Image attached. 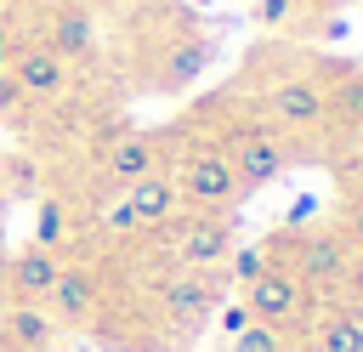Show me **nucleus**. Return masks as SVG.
Instances as JSON below:
<instances>
[{
    "instance_id": "obj_1",
    "label": "nucleus",
    "mask_w": 363,
    "mask_h": 352,
    "mask_svg": "<svg viewBox=\"0 0 363 352\" xmlns=\"http://www.w3.org/2000/svg\"><path fill=\"white\" fill-rule=\"evenodd\" d=\"M170 182H176V199L182 210H204V216H233L244 204L238 193V176L227 165V136H210V142H187V153L176 148V159H164Z\"/></svg>"
},
{
    "instance_id": "obj_2",
    "label": "nucleus",
    "mask_w": 363,
    "mask_h": 352,
    "mask_svg": "<svg viewBox=\"0 0 363 352\" xmlns=\"http://www.w3.org/2000/svg\"><path fill=\"white\" fill-rule=\"evenodd\" d=\"M261 125L278 131L284 142H301V136H323L329 131V102H323V79L312 68H295L284 62L267 85H261Z\"/></svg>"
},
{
    "instance_id": "obj_3",
    "label": "nucleus",
    "mask_w": 363,
    "mask_h": 352,
    "mask_svg": "<svg viewBox=\"0 0 363 352\" xmlns=\"http://www.w3.org/2000/svg\"><path fill=\"white\" fill-rule=\"evenodd\" d=\"M267 261L289 267L312 295H329L335 278L346 273L352 250L335 227H284V233H267Z\"/></svg>"
},
{
    "instance_id": "obj_4",
    "label": "nucleus",
    "mask_w": 363,
    "mask_h": 352,
    "mask_svg": "<svg viewBox=\"0 0 363 352\" xmlns=\"http://www.w3.org/2000/svg\"><path fill=\"white\" fill-rule=\"evenodd\" d=\"M159 244L170 255V267L182 273H216L233 255V216H204V210H182L170 221H159Z\"/></svg>"
},
{
    "instance_id": "obj_5",
    "label": "nucleus",
    "mask_w": 363,
    "mask_h": 352,
    "mask_svg": "<svg viewBox=\"0 0 363 352\" xmlns=\"http://www.w3.org/2000/svg\"><path fill=\"white\" fill-rule=\"evenodd\" d=\"M244 312L267 329H306V318L318 312V295L278 261H267L250 284H244Z\"/></svg>"
},
{
    "instance_id": "obj_6",
    "label": "nucleus",
    "mask_w": 363,
    "mask_h": 352,
    "mask_svg": "<svg viewBox=\"0 0 363 352\" xmlns=\"http://www.w3.org/2000/svg\"><path fill=\"white\" fill-rule=\"evenodd\" d=\"M227 165H233V176H238V193L250 199L255 187H267V182L284 176V165H289V142H284L278 131H267L261 119H250V125L227 131Z\"/></svg>"
},
{
    "instance_id": "obj_7",
    "label": "nucleus",
    "mask_w": 363,
    "mask_h": 352,
    "mask_svg": "<svg viewBox=\"0 0 363 352\" xmlns=\"http://www.w3.org/2000/svg\"><path fill=\"white\" fill-rule=\"evenodd\" d=\"M159 312H164V324L182 329V341H187V335L216 312L210 273H182V267H170V273L159 278Z\"/></svg>"
},
{
    "instance_id": "obj_8",
    "label": "nucleus",
    "mask_w": 363,
    "mask_h": 352,
    "mask_svg": "<svg viewBox=\"0 0 363 352\" xmlns=\"http://www.w3.org/2000/svg\"><path fill=\"white\" fill-rule=\"evenodd\" d=\"M6 74H11V85L23 91V102H51V97L68 91V62H62L45 40H23Z\"/></svg>"
},
{
    "instance_id": "obj_9",
    "label": "nucleus",
    "mask_w": 363,
    "mask_h": 352,
    "mask_svg": "<svg viewBox=\"0 0 363 352\" xmlns=\"http://www.w3.org/2000/svg\"><path fill=\"white\" fill-rule=\"evenodd\" d=\"M176 210H182V199H176L170 170H153V176L119 187V216H113V227H159V221H170Z\"/></svg>"
},
{
    "instance_id": "obj_10",
    "label": "nucleus",
    "mask_w": 363,
    "mask_h": 352,
    "mask_svg": "<svg viewBox=\"0 0 363 352\" xmlns=\"http://www.w3.org/2000/svg\"><path fill=\"white\" fill-rule=\"evenodd\" d=\"M164 159H170V148H164L159 131H125V136L108 148V182H113V187H130V182H142V176L164 170Z\"/></svg>"
},
{
    "instance_id": "obj_11",
    "label": "nucleus",
    "mask_w": 363,
    "mask_h": 352,
    "mask_svg": "<svg viewBox=\"0 0 363 352\" xmlns=\"http://www.w3.org/2000/svg\"><path fill=\"white\" fill-rule=\"evenodd\" d=\"M57 273H62V255L28 244V250H17V255L6 261V295H11V301H28V307H45Z\"/></svg>"
},
{
    "instance_id": "obj_12",
    "label": "nucleus",
    "mask_w": 363,
    "mask_h": 352,
    "mask_svg": "<svg viewBox=\"0 0 363 352\" xmlns=\"http://www.w3.org/2000/svg\"><path fill=\"white\" fill-rule=\"evenodd\" d=\"M57 335H62V324L45 307L6 301V312H0V346L6 352H57Z\"/></svg>"
},
{
    "instance_id": "obj_13",
    "label": "nucleus",
    "mask_w": 363,
    "mask_h": 352,
    "mask_svg": "<svg viewBox=\"0 0 363 352\" xmlns=\"http://www.w3.org/2000/svg\"><path fill=\"white\" fill-rule=\"evenodd\" d=\"M306 352H363V307H340V301H323L312 318H306Z\"/></svg>"
},
{
    "instance_id": "obj_14",
    "label": "nucleus",
    "mask_w": 363,
    "mask_h": 352,
    "mask_svg": "<svg viewBox=\"0 0 363 352\" xmlns=\"http://www.w3.org/2000/svg\"><path fill=\"white\" fill-rule=\"evenodd\" d=\"M45 312H51L57 324H85V318L96 312V273L62 261V273H57V284H51V295H45Z\"/></svg>"
},
{
    "instance_id": "obj_15",
    "label": "nucleus",
    "mask_w": 363,
    "mask_h": 352,
    "mask_svg": "<svg viewBox=\"0 0 363 352\" xmlns=\"http://www.w3.org/2000/svg\"><path fill=\"white\" fill-rule=\"evenodd\" d=\"M62 6V0H57ZM45 45L74 68V62H85V57H96V34H91V11H79V6H62L57 11V23H51V34H45Z\"/></svg>"
},
{
    "instance_id": "obj_16",
    "label": "nucleus",
    "mask_w": 363,
    "mask_h": 352,
    "mask_svg": "<svg viewBox=\"0 0 363 352\" xmlns=\"http://www.w3.org/2000/svg\"><path fill=\"white\" fill-rule=\"evenodd\" d=\"M204 62H210V40H204V34L170 40V45H164V74H159V85H164V91H182V85H193V79L204 74Z\"/></svg>"
},
{
    "instance_id": "obj_17",
    "label": "nucleus",
    "mask_w": 363,
    "mask_h": 352,
    "mask_svg": "<svg viewBox=\"0 0 363 352\" xmlns=\"http://www.w3.org/2000/svg\"><path fill=\"white\" fill-rule=\"evenodd\" d=\"M323 102H329V131H357L363 125V74L340 68L335 85H323Z\"/></svg>"
},
{
    "instance_id": "obj_18",
    "label": "nucleus",
    "mask_w": 363,
    "mask_h": 352,
    "mask_svg": "<svg viewBox=\"0 0 363 352\" xmlns=\"http://www.w3.org/2000/svg\"><path fill=\"white\" fill-rule=\"evenodd\" d=\"M352 255H363V176H346L340 182V204H335V221H329Z\"/></svg>"
},
{
    "instance_id": "obj_19",
    "label": "nucleus",
    "mask_w": 363,
    "mask_h": 352,
    "mask_svg": "<svg viewBox=\"0 0 363 352\" xmlns=\"http://www.w3.org/2000/svg\"><path fill=\"white\" fill-rule=\"evenodd\" d=\"M62 233H68V210H62V199H45L40 216H34V244H40V250H57Z\"/></svg>"
},
{
    "instance_id": "obj_20",
    "label": "nucleus",
    "mask_w": 363,
    "mask_h": 352,
    "mask_svg": "<svg viewBox=\"0 0 363 352\" xmlns=\"http://www.w3.org/2000/svg\"><path fill=\"white\" fill-rule=\"evenodd\" d=\"M301 11H306L301 0H255V23H261V28H278V34L301 28V23H306Z\"/></svg>"
},
{
    "instance_id": "obj_21",
    "label": "nucleus",
    "mask_w": 363,
    "mask_h": 352,
    "mask_svg": "<svg viewBox=\"0 0 363 352\" xmlns=\"http://www.w3.org/2000/svg\"><path fill=\"white\" fill-rule=\"evenodd\" d=\"M227 352H284V329H267V324H244V329L227 341Z\"/></svg>"
},
{
    "instance_id": "obj_22",
    "label": "nucleus",
    "mask_w": 363,
    "mask_h": 352,
    "mask_svg": "<svg viewBox=\"0 0 363 352\" xmlns=\"http://www.w3.org/2000/svg\"><path fill=\"white\" fill-rule=\"evenodd\" d=\"M261 267H267V250H238V244H233V255H227V273H233L238 284H250Z\"/></svg>"
},
{
    "instance_id": "obj_23",
    "label": "nucleus",
    "mask_w": 363,
    "mask_h": 352,
    "mask_svg": "<svg viewBox=\"0 0 363 352\" xmlns=\"http://www.w3.org/2000/svg\"><path fill=\"white\" fill-rule=\"evenodd\" d=\"M17 108H23V91H17V85H11V74L0 68V119H11Z\"/></svg>"
},
{
    "instance_id": "obj_24",
    "label": "nucleus",
    "mask_w": 363,
    "mask_h": 352,
    "mask_svg": "<svg viewBox=\"0 0 363 352\" xmlns=\"http://www.w3.org/2000/svg\"><path fill=\"white\" fill-rule=\"evenodd\" d=\"M244 324H255V318H250V312H244V301H233V307H227V312H221V335H227V341H233V335H238V329H244Z\"/></svg>"
},
{
    "instance_id": "obj_25",
    "label": "nucleus",
    "mask_w": 363,
    "mask_h": 352,
    "mask_svg": "<svg viewBox=\"0 0 363 352\" xmlns=\"http://www.w3.org/2000/svg\"><path fill=\"white\" fill-rule=\"evenodd\" d=\"M17 45H23V40H17V28H11V23H0V68H11Z\"/></svg>"
},
{
    "instance_id": "obj_26",
    "label": "nucleus",
    "mask_w": 363,
    "mask_h": 352,
    "mask_svg": "<svg viewBox=\"0 0 363 352\" xmlns=\"http://www.w3.org/2000/svg\"><path fill=\"white\" fill-rule=\"evenodd\" d=\"M301 6H306V11H312V6H335V0H301Z\"/></svg>"
},
{
    "instance_id": "obj_27",
    "label": "nucleus",
    "mask_w": 363,
    "mask_h": 352,
    "mask_svg": "<svg viewBox=\"0 0 363 352\" xmlns=\"http://www.w3.org/2000/svg\"><path fill=\"white\" fill-rule=\"evenodd\" d=\"M85 6H113V0H85Z\"/></svg>"
},
{
    "instance_id": "obj_28",
    "label": "nucleus",
    "mask_w": 363,
    "mask_h": 352,
    "mask_svg": "<svg viewBox=\"0 0 363 352\" xmlns=\"http://www.w3.org/2000/svg\"><path fill=\"white\" fill-rule=\"evenodd\" d=\"M34 6H57V0H34Z\"/></svg>"
}]
</instances>
